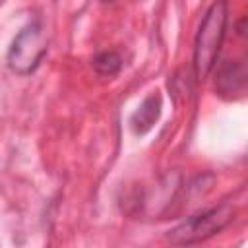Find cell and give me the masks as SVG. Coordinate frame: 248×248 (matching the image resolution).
<instances>
[{
	"label": "cell",
	"mask_w": 248,
	"mask_h": 248,
	"mask_svg": "<svg viewBox=\"0 0 248 248\" xmlns=\"http://www.w3.org/2000/svg\"><path fill=\"white\" fill-rule=\"evenodd\" d=\"M232 219V205L231 203H221L217 207L200 211L192 217H186L182 223H178L174 229L167 232V240L170 244L178 246H188V244H198L213 234L221 232Z\"/></svg>",
	"instance_id": "7a4b0ae2"
},
{
	"label": "cell",
	"mask_w": 248,
	"mask_h": 248,
	"mask_svg": "<svg viewBox=\"0 0 248 248\" xmlns=\"http://www.w3.org/2000/svg\"><path fill=\"white\" fill-rule=\"evenodd\" d=\"M227 23H229L227 0L213 2L198 27L194 41V74L198 79H203L211 74L227 33Z\"/></svg>",
	"instance_id": "6da1fadb"
},
{
	"label": "cell",
	"mask_w": 248,
	"mask_h": 248,
	"mask_svg": "<svg viewBox=\"0 0 248 248\" xmlns=\"http://www.w3.org/2000/svg\"><path fill=\"white\" fill-rule=\"evenodd\" d=\"M161 108H163V99H161V95H159V93L147 95V97L141 101V105L134 110V114L130 116V128H132V132H134L136 136L147 134V132L155 126V122L159 120Z\"/></svg>",
	"instance_id": "277c9868"
},
{
	"label": "cell",
	"mask_w": 248,
	"mask_h": 248,
	"mask_svg": "<svg viewBox=\"0 0 248 248\" xmlns=\"http://www.w3.org/2000/svg\"><path fill=\"white\" fill-rule=\"evenodd\" d=\"M103 2H110V0H103Z\"/></svg>",
	"instance_id": "52a82bcc"
},
{
	"label": "cell",
	"mask_w": 248,
	"mask_h": 248,
	"mask_svg": "<svg viewBox=\"0 0 248 248\" xmlns=\"http://www.w3.org/2000/svg\"><path fill=\"white\" fill-rule=\"evenodd\" d=\"M246 83V70L242 62H227L217 74V89L221 95L240 93Z\"/></svg>",
	"instance_id": "5b68a950"
},
{
	"label": "cell",
	"mask_w": 248,
	"mask_h": 248,
	"mask_svg": "<svg viewBox=\"0 0 248 248\" xmlns=\"http://www.w3.org/2000/svg\"><path fill=\"white\" fill-rule=\"evenodd\" d=\"M46 45L48 41H46V31L43 23L41 21L27 23L16 35V39L8 48V54H6L8 68L17 76L33 74L46 54V48H48Z\"/></svg>",
	"instance_id": "3957f363"
},
{
	"label": "cell",
	"mask_w": 248,
	"mask_h": 248,
	"mask_svg": "<svg viewBox=\"0 0 248 248\" xmlns=\"http://www.w3.org/2000/svg\"><path fill=\"white\" fill-rule=\"evenodd\" d=\"M91 64H93V70L97 74L110 78V76H116L120 72V68H122V56L118 52H114V50H103L97 56H93Z\"/></svg>",
	"instance_id": "8992f818"
}]
</instances>
